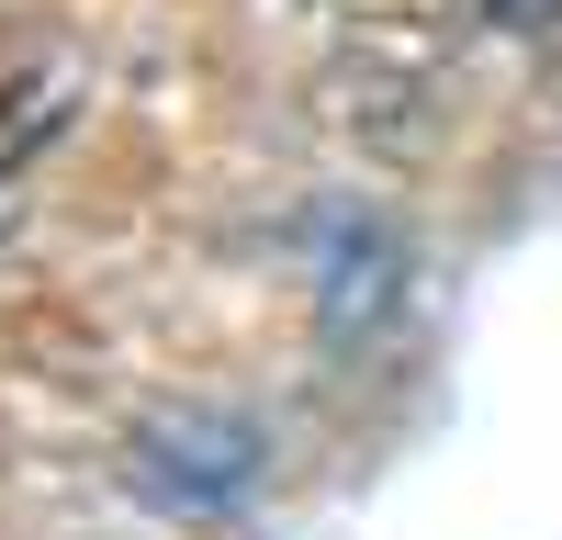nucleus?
I'll list each match as a JSON object with an SVG mask.
<instances>
[{"instance_id": "1", "label": "nucleus", "mask_w": 562, "mask_h": 540, "mask_svg": "<svg viewBox=\"0 0 562 540\" xmlns=\"http://www.w3.org/2000/svg\"><path fill=\"white\" fill-rule=\"evenodd\" d=\"M259 259L281 270V293H293L304 338L326 360L405 349L416 304H428V237H416L383 192H360V180H315V192H293L259 225Z\"/></svg>"}, {"instance_id": "2", "label": "nucleus", "mask_w": 562, "mask_h": 540, "mask_svg": "<svg viewBox=\"0 0 562 540\" xmlns=\"http://www.w3.org/2000/svg\"><path fill=\"white\" fill-rule=\"evenodd\" d=\"M113 484H124L135 518H158L180 540H237L281 495V439L237 394L147 383V394L113 405Z\"/></svg>"}, {"instance_id": "3", "label": "nucleus", "mask_w": 562, "mask_h": 540, "mask_svg": "<svg viewBox=\"0 0 562 540\" xmlns=\"http://www.w3.org/2000/svg\"><path fill=\"white\" fill-rule=\"evenodd\" d=\"M484 45H495L518 79L562 90V0H484Z\"/></svg>"}]
</instances>
